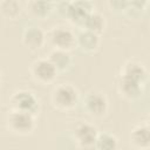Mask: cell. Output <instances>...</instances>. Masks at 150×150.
Returning <instances> with one entry per match:
<instances>
[{
  "mask_svg": "<svg viewBox=\"0 0 150 150\" xmlns=\"http://www.w3.org/2000/svg\"><path fill=\"white\" fill-rule=\"evenodd\" d=\"M9 105H11V109L28 111V112L34 114L35 116L40 109L38 97L34 95L33 91L26 90V89L14 91L12 96L9 97Z\"/></svg>",
  "mask_w": 150,
  "mask_h": 150,
  "instance_id": "5",
  "label": "cell"
},
{
  "mask_svg": "<svg viewBox=\"0 0 150 150\" xmlns=\"http://www.w3.org/2000/svg\"><path fill=\"white\" fill-rule=\"evenodd\" d=\"M117 145H118V139L114 134L103 132V134H98L95 148L102 150H114L117 148Z\"/></svg>",
  "mask_w": 150,
  "mask_h": 150,
  "instance_id": "16",
  "label": "cell"
},
{
  "mask_svg": "<svg viewBox=\"0 0 150 150\" xmlns=\"http://www.w3.org/2000/svg\"><path fill=\"white\" fill-rule=\"evenodd\" d=\"M29 71L35 82L46 86L55 81L59 70L48 57H41L30 64Z\"/></svg>",
  "mask_w": 150,
  "mask_h": 150,
  "instance_id": "4",
  "label": "cell"
},
{
  "mask_svg": "<svg viewBox=\"0 0 150 150\" xmlns=\"http://www.w3.org/2000/svg\"><path fill=\"white\" fill-rule=\"evenodd\" d=\"M48 59L53 62V64L57 68V70L64 69L70 64V55H69L68 52L54 49V50L50 52Z\"/></svg>",
  "mask_w": 150,
  "mask_h": 150,
  "instance_id": "17",
  "label": "cell"
},
{
  "mask_svg": "<svg viewBox=\"0 0 150 150\" xmlns=\"http://www.w3.org/2000/svg\"><path fill=\"white\" fill-rule=\"evenodd\" d=\"M8 130L15 135L26 136L33 132L35 128V115L28 111L11 109L6 116Z\"/></svg>",
  "mask_w": 150,
  "mask_h": 150,
  "instance_id": "2",
  "label": "cell"
},
{
  "mask_svg": "<svg viewBox=\"0 0 150 150\" xmlns=\"http://www.w3.org/2000/svg\"><path fill=\"white\" fill-rule=\"evenodd\" d=\"M79 101L77 89L69 83H61L54 87L50 95L53 107L61 111H68L75 108Z\"/></svg>",
  "mask_w": 150,
  "mask_h": 150,
  "instance_id": "1",
  "label": "cell"
},
{
  "mask_svg": "<svg viewBox=\"0 0 150 150\" xmlns=\"http://www.w3.org/2000/svg\"><path fill=\"white\" fill-rule=\"evenodd\" d=\"M0 9L8 19H15L20 14V5L16 0H1Z\"/></svg>",
  "mask_w": 150,
  "mask_h": 150,
  "instance_id": "18",
  "label": "cell"
},
{
  "mask_svg": "<svg viewBox=\"0 0 150 150\" xmlns=\"http://www.w3.org/2000/svg\"><path fill=\"white\" fill-rule=\"evenodd\" d=\"M83 29H87L89 32H93L97 35H100L101 33H103L104 28H105V20L104 16L100 13L96 12H91L87 19L83 22Z\"/></svg>",
  "mask_w": 150,
  "mask_h": 150,
  "instance_id": "14",
  "label": "cell"
},
{
  "mask_svg": "<svg viewBox=\"0 0 150 150\" xmlns=\"http://www.w3.org/2000/svg\"><path fill=\"white\" fill-rule=\"evenodd\" d=\"M89 1H90V0H89Z\"/></svg>",
  "mask_w": 150,
  "mask_h": 150,
  "instance_id": "23",
  "label": "cell"
},
{
  "mask_svg": "<svg viewBox=\"0 0 150 150\" xmlns=\"http://www.w3.org/2000/svg\"><path fill=\"white\" fill-rule=\"evenodd\" d=\"M46 40L54 47V49L70 52L76 47V35L67 27L57 26L50 29L46 35Z\"/></svg>",
  "mask_w": 150,
  "mask_h": 150,
  "instance_id": "3",
  "label": "cell"
},
{
  "mask_svg": "<svg viewBox=\"0 0 150 150\" xmlns=\"http://www.w3.org/2000/svg\"><path fill=\"white\" fill-rule=\"evenodd\" d=\"M22 43L32 52L40 50L46 43V34L40 27H30L25 30Z\"/></svg>",
  "mask_w": 150,
  "mask_h": 150,
  "instance_id": "10",
  "label": "cell"
},
{
  "mask_svg": "<svg viewBox=\"0 0 150 150\" xmlns=\"http://www.w3.org/2000/svg\"><path fill=\"white\" fill-rule=\"evenodd\" d=\"M121 75L129 76L142 83H145L148 79V73L144 64L138 61H128L121 69Z\"/></svg>",
  "mask_w": 150,
  "mask_h": 150,
  "instance_id": "13",
  "label": "cell"
},
{
  "mask_svg": "<svg viewBox=\"0 0 150 150\" xmlns=\"http://www.w3.org/2000/svg\"><path fill=\"white\" fill-rule=\"evenodd\" d=\"M52 6L49 0H30L29 13L38 19H43L50 13Z\"/></svg>",
  "mask_w": 150,
  "mask_h": 150,
  "instance_id": "15",
  "label": "cell"
},
{
  "mask_svg": "<svg viewBox=\"0 0 150 150\" xmlns=\"http://www.w3.org/2000/svg\"><path fill=\"white\" fill-rule=\"evenodd\" d=\"M109 8L114 12H122L129 7L128 0H108Z\"/></svg>",
  "mask_w": 150,
  "mask_h": 150,
  "instance_id": "19",
  "label": "cell"
},
{
  "mask_svg": "<svg viewBox=\"0 0 150 150\" xmlns=\"http://www.w3.org/2000/svg\"><path fill=\"white\" fill-rule=\"evenodd\" d=\"M130 143L137 149L150 148V127L148 122L136 125L130 132Z\"/></svg>",
  "mask_w": 150,
  "mask_h": 150,
  "instance_id": "11",
  "label": "cell"
},
{
  "mask_svg": "<svg viewBox=\"0 0 150 150\" xmlns=\"http://www.w3.org/2000/svg\"><path fill=\"white\" fill-rule=\"evenodd\" d=\"M144 84L135 79H131L125 75H120L117 82V90L121 96L128 100H135L143 94Z\"/></svg>",
  "mask_w": 150,
  "mask_h": 150,
  "instance_id": "8",
  "label": "cell"
},
{
  "mask_svg": "<svg viewBox=\"0 0 150 150\" xmlns=\"http://www.w3.org/2000/svg\"><path fill=\"white\" fill-rule=\"evenodd\" d=\"M98 134L100 132L95 125L87 123V122H81L76 124L73 136H74L76 144L80 148L90 149V148H95Z\"/></svg>",
  "mask_w": 150,
  "mask_h": 150,
  "instance_id": "7",
  "label": "cell"
},
{
  "mask_svg": "<svg viewBox=\"0 0 150 150\" xmlns=\"http://www.w3.org/2000/svg\"><path fill=\"white\" fill-rule=\"evenodd\" d=\"M128 1H129V6L137 9H143L148 4V0H128Z\"/></svg>",
  "mask_w": 150,
  "mask_h": 150,
  "instance_id": "20",
  "label": "cell"
},
{
  "mask_svg": "<svg viewBox=\"0 0 150 150\" xmlns=\"http://www.w3.org/2000/svg\"><path fill=\"white\" fill-rule=\"evenodd\" d=\"M100 46V35L83 29L76 35V47L83 53H93Z\"/></svg>",
  "mask_w": 150,
  "mask_h": 150,
  "instance_id": "12",
  "label": "cell"
},
{
  "mask_svg": "<svg viewBox=\"0 0 150 150\" xmlns=\"http://www.w3.org/2000/svg\"><path fill=\"white\" fill-rule=\"evenodd\" d=\"M108 98L104 93L98 90L89 91L84 100H83V108L84 110L94 117H101L108 111Z\"/></svg>",
  "mask_w": 150,
  "mask_h": 150,
  "instance_id": "6",
  "label": "cell"
},
{
  "mask_svg": "<svg viewBox=\"0 0 150 150\" xmlns=\"http://www.w3.org/2000/svg\"><path fill=\"white\" fill-rule=\"evenodd\" d=\"M0 84H1V73H0Z\"/></svg>",
  "mask_w": 150,
  "mask_h": 150,
  "instance_id": "21",
  "label": "cell"
},
{
  "mask_svg": "<svg viewBox=\"0 0 150 150\" xmlns=\"http://www.w3.org/2000/svg\"><path fill=\"white\" fill-rule=\"evenodd\" d=\"M0 2H1V0H0Z\"/></svg>",
  "mask_w": 150,
  "mask_h": 150,
  "instance_id": "22",
  "label": "cell"
},
{
  "mask_svg": "<svg viewBox=\"0 0 150 150\" xmlns=\"http://www.w3.org/2000/svg\"><path fill=\"white\" fill-rule=\"evenodd\" d=\"M93 12V5L89 0H75L67 8L68 19L77 26H83L87 16Z\"/></svg>",
  "mask_w": 150,
  "mask_h": 150,
  "instance_id": "9",
  "label": "cell"
}]
</instances>
